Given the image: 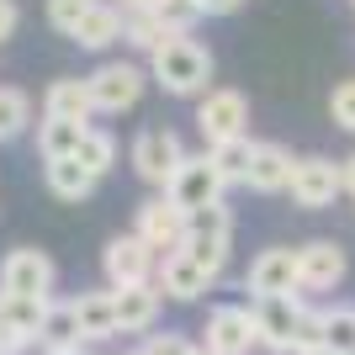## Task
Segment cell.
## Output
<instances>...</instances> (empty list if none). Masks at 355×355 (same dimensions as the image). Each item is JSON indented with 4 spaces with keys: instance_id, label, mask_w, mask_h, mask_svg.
<instances>
[{
    "instance_id": "22",
    "label": "cell",
    "mask_w": 355,
    "mask_h": 355,
    "mask_svg": "<svg viewBox=\"0 0 355 355\" xmlns=\"http://www.w3.org/2000/svg\"><path fill=\"white\" fill-rule=\"evenodd\" d=\"M43 117H74V122H90V117H96L90 85H85V80H74V74L53 80V85L43 90Z\"/></svg>"
},
{
    "instance_id": "9",
    "label": "cell",
    "mask_w": 355,
    "mask_h": 355,
    "mask_svg": "<svg viewBox=\"0 0 355 355\" xmlns=\"http://www.w3.org/2000/svg\"><path fill=\"white\" fill-rule=\"evenodd\" d=\"M207 350L212 355H250L254 345H260V324H254V308H239V302H218V308L207 313Z\"/></svg>"
},
{
    "instance_id": "38",
    "label": "cell",
    "mask_w": 355,
    "mask_h": 355,
    "mask_svg": "<svg viewBox=\"0 0 355 355\" xmlns=\"http://www.w3.org/2000/svg\"><path fill=\"white\" fill-rule=\"evenodd\" d=\"M308 355H345V350H334V345H318V350H308Z\"/></svg>"
},
{
    "instance_id": "32",
    "label": "cell",
    "mask_w": 355,
    "mask_h": 355,
    "mask_svg": "<svg viewBox=\"0 0 355 355\" xmlns=\"http://www.w3.org/2000/svg\"><path fill=\"white\" fill-rule=\"evenodd\" d=\"M318 345H329L324 340V308H308L302 313V329H297V355L318 350Z\"/></svg>"
},
{
    "instance_id": "5",
    "label": "cell",
    "mask_w": 355,
    "mask_h": 355,
    "mask_svg": "<svg viewBox=\"0 0 355 355\" xmlns=\"http://www.w3.org/2000/svg\"><path fill=\"white\" fill-rule=\"evenodd\" d=\"M196 128H202V144L244 138L250 133V101H244L234 85H212L207 96L196 101Z\"/></svg>"
},
{
    "instance_id": "10",
    "label": "cell",
    "mask_w": 355,
    "mask_h": 355,
    "mask_svg": "<svg viewBox=\"0 0 355 355\" xmlns=\"http://www.w3.org/2000/svg\"><path fill=\"white\" fill-rule=\"evenodd\" d=\"M223 170L212 164V154L202 148V154H186V164H180V175L170 180V202L175 207H186V212H196V207H212V202H223Z\"/></svg>"
},
{
    "instance_id": "20",
    "label": "cell",
    "mask_w": 355,
    "mask_h": 355,
    "mask_svg": "<svg viewBox=\"0 0 355 355\" xmlns=\"http://www.w3.org/2000/svg\"><path fill=\"white\" fill-rule=\"evenodd\" d=\"M74 313H80V329H85V345H106L117 340L122 324H117V292H80L74 297Z\"/></svg>"
},
{
    "instance_id": "29",
    "label": "cell",
    "mask_w": 355,
    "mask_h": 355,
    "mask_svg": "<svg viewBox=\"0 0 355 355\" xmlns=\"http://www.w3.org/2000/svg\"><path fill=\"white\" fill-rule=\"evenodd\" d=\"M96 0H48V27L59 32V37H74V27L90 16Z\"/></svg>"
},
{
    "instance_id": "11",
    "label": "cell",
    "mask_w": 355,
    "mask_h": 355,
    "mask_svg": "<svg viewBox=\"0 0 355 355\" xmlns=\"http://www.w3.org/2000/svg\"><path fill=\"white\" fill-rule=\"evenodd\" d=\"M244 292L250 297H286L302 292V276H297V250H260L244 270Z\"/></svg>"
},
{
    "instance_id": "18",
    "label": "cell",
    "mask_w": 355,
    "mask_h": 355,
    "mask_svg": "<svg viewBox=\"0 0 355 355\" xmlns=\"http://www.w3.org/2000/svg\"><path fill=\"white\" fill-rule=\"evenodd\" d=\"M112 292H117V324H122V334H148V329H154V318H159V308H164L159 282L112 286Z\"/></svg>"
},
{
    "instance_id": "7",
    "label": "cell",
    "mask_w": 355,
    "mask_h": 355,
    "mask_svg": "<svg viewBox=\"0 0 355 355\" xmlns=\"http://www.w3.org/2000/svg\"><path fill=\"white\" fill-rule=\"evenodd\" d=\"M101 270H106V286H144L159 270V250L144 244L138 234H117L101 250Z\"/></svg>"
},
{
    "instance_id": "21",
    "label": "cell",
    "mask_w": 355,
    "mask_h": 355,
    "mask_svg": "<svg viewBox=\"0 0 355 355\" xmlns=\"http://www.w3.org/2000/svg\"><path fill=\"white\" fill-rule=\"evenodd\" d=\"M80 345H85V329H80L74 297L69 302H48V318H43V329H37V350L59 355V350H80Z\"/></svg>"
},
{
    "instance_id": "40",
    "label": "cell",
    "mask_w": 355,
    "mask_h": 355,
    "mask_svg": "<svg viewBox=\"0 0 355 355\" xmlns=\"http://www.w3.org/2000/svg\"><path fill=\"white\" fill-rule=\"evenodd\" d=\"M196 355H212V350H207V345H202V350H196Z\"/></svg>"
},
{
    "instance_id": "41",
    "label": "cell",
    "mask_w": 355,
    "mask_h": 355,
    "mask_svg": "<svg viewBox=\"0 0 355 355\" xmlns=\"http://www.w3.org/2000/svg\"><path fill=\"white\" fill-rule=\"evenodd\" d=\"M133 355H138V350H133Z\"/></svg>"
},
{
    "instance_id": "36",
    "label": "cell",
    "mask_w": 355,
    "mask_h": 355,
    "mask_svg": "<svg viewBox=\"0 0 355 355\" xmlns=\"http://www.w3.org/2000/svg\"><path fill=\"white\" fill-rule=\"evenodd\" d=\"M122 16H133V11H154V0H117Z\"/></svg>"
},
{
    "instance_id": "17",
    "label": "cell",
    "mask_w": 355,
    "mask_h": 355,
    "mask_svg": "<svg viewBox=\"0 0 355 355\" xmlns=\"http://www.w3.org/2000/svg\"><path fill=\"white\" fill-rule=\"evenodd\" d=\"M122 32H128V16H122V6H117V0H96V6H90V16L74 27L69 43H74V48H85V53H106L112 43H122Z\"/></svg>"
},
{
    "instance_id": "8",
    "label": "cell",
    "mask_w": 355,
    "mask_h": 355,
    "mask_svg": "<svg viewBox=\"0 0 355 355\" xmlns=\"http://www.w3.org/2000/svg\"><path fill=\"white\" fill-rule=\"evenodd\" d=\"M308 302L297 292L286 297H254V324H260V345L276 355H297V329H302Z\"/></svg>"
},
{
    "instance_id": "14",
    "label": "cell",
    "mask_w": 355,
    "mask_h": 355,
    "mask_svg": "<svg viewBox=\"0 0 355 355\" xmlns=\"http://www.w3.org/2000/svg\"><path fill=\"white\" fill-rule=\"evenodd\" d=\"M133 234L144 239V244H154L159 254L180 250V244H186V207H175L170 196H154V202H144V207H138Z\"/></svg>"
},
{
    "instance_id": "16",
    "label": "cell",
    "mask_w": 355,
    "mask_h": 355,
    "mask_svg": "<svg viewBox=\"0 0 355 355\" xmlns=\"http://www.w3.org/2000/svg\"><path fill=\"white\" fill-rule=\"evenodd\" d=\"M154 282H159V292H164V297H175V302H196V297L212 286V276L196 266L186 250H170V254H159V270H154Z\"/></svg>"
},
{
    "instance_id": "31",
    "label": "cell",
    "mask_w": 355,
    "mask_h": 355,
    "mask_svg": "<svg viewBox=\"0 0 355 355\" xmlns=\"http://www.w3.org/2000/svg\"><path fill=\"white\" fill-rule=\"evenodd\" d=\"M202 345H191L186 334H148L144 345H138V355H196Z\"/></svg>"
},
{
    "instance_id": "2",
    "label": "cell",
    "mask_w": 355,
    "mask_h": 355,
    "mask_svg": "<svg viewBox=\"0 0 355 355\" xmlns=\"http://www.w3.org/2000/svg\"><path fill=\"white\" fill-rule=\"evenodd\" d=\"M228 239H234V212L223 207V202L186 212V244H180V250L191 254L212 282H218L223 266H228Z\"/></svg>"
},
{
    "instance_id": "15",
    "label": "cell",
    "mask_w": 355,
    "mask_h": 355,
    "mask_svg": "<svg viewBox=\"0 0 355 355\" xmlns=\"http://www.w3.org/2000/svg\"><path fill=\"white\" fill-rule=\"evenodd\" d=\"M292 154H286L282 144H270V138H254V154H250V175H244V186L260 196H276L292 186Z\"/></svg>"
},
{
    "instance_id": "34",
    "label": "cell",
    "mask_w": 355,
    "mask_h": 355,
    "mask_svg": "<svg viewBox=\"0 0 355 355\" xmlns=\"http://www.w3.org/2000/svg\"><path fill=\"white\" fill-rule=\"evenodd\" d=\"M16 27H21V6H16V0H0V43L16 37Z\"/></svg>"
},
{
    "instance_id": "24",
    "label": "cell",
    "mask_w": 355,
    "mask_h": 355,
    "mask_svg": "<svg viewBox=\"0 0 355 355\" xmlns=\"http://www.w3.org/2000/svg\"><path fill=\"white\" fill-rule=\"evenodd\" d=\"M48 302L53 297H11V292H0V318L11 329H21L32 345H37V329H43V318H48Z\"/></svg>"
},
{
    "instance_id": "39",
    "label": "cell",
    "mask_w": 355,
    "mask_h": 355,
    "mask_svg": "<svg viewBox=\"0 0 355 355\" xmlns=\"http://www.w3.org/2000/svg\"><path fill=\"white\" fill-rule=\"evenodd\" d=\"M59 355H90V350H85V345H80V350H59Z\"/></svg>"
},
{
    "instance_id": "25",
    "label": "cell",
    "mask_w": 355,
    "mask_h": 355,
    "mask_svg": "<svg viewBox=\"0 0 355 355\" xmlns=\"http://www.w3.org/2000/svg\"><path fill=\"white\" fill-rule=\"evenodd\" d=\"M27 128H32V96L16 85H0V144H16Z\"/></svg>"
},
{
    "instance_id": "4",
    "label": "cell",
    "mask_w": 355,
    "mask_h": 355,
    "mask_svg": "<svg viewBox=\"0 0 355 355\" xmlns=\"http://www.w3.org/2000/svg\"><path fill=\"white\" fill-rule=\"evenodd\" d=\"M128 159H133V170H138L144 186L170 191V180H175L180 164H186V144H180L170 128H144V133L133 138V148H128Z\"/></svg>"
},
{
    "instance_id": "12",
    "label": "cell",
    "mask_w": 355,
    "mask_h": 355,
    "mask_svg": "<svg viewBox=\"0 0 355 355\" xmlns=\"http://www.w3.org/2000/svg\"><path fill=\"white\" fill-rule=\"evenodd\" d=\"M0 292L11 297H53V260L43 250H11L0 260Z\"/></svg>"
},
{
    "instance_id": "23",
    "label": "cell",
    "mask_w": 355,
    "mask_h": 355,
    "mask_svg": "<svg viewBox=\"0 0 355 355\" xmlns=\"http://www.w3.org/2000/svg\"><path fill=\"white\" fill-rule=\"evenodd\" d=\"M90 128H96V122L43 117V122H37V154H43V159H69V154H80V144H85Z\"/></svg>"
},
{
    "instance_id": "1",
    "label": "cell",
    "mask_w": 355,
    "mask_h": 355,
    "mask_svg": "<svg viewBox=\"0 0 355 355\" xmlns=\"http://www.w3.org/2000/svg\"><path fill=\"white\" fill-rule=\"evenodd\" d=\"M148 80L170 96H207L212 80V53L196 43L191 32H170L164 43L148 48Z\"/></svg>"
},
{
    "instance_id": "27",
    "label": "cell",
    "mask_w": 355,
    "mask_h": 355,
    "mask_svg": "<svg viewBox=\"0 0 355 355\" xmlns=\"http://www.w3.org/2000/svg\"><path fill=\"white\" fill-rule=\"evenodd\" d=\"M324 340L334 345V350L355 355V302H334V308H324Z\"/></svg>"
},
{
    "instance_id": "3",
    "label": "cell",
    "mask_w": 355,
    "mask_h": 355,
    "mask_svg": "<svg viewBox=\"0 0 355 355\" xmlns=\"http://www.w3.org/2000/svg\"><path fill=\"white\" fill-rule=\"evenodd\" d=\"M85 85H90L96 112H101V117H117V112H133V106L144 101L148 69H138V64H128V59H106V64H96V69L85 74Z\"/></svg>"
},
{
    "instance_id": "35",
    "label": "cell",
    "mask_w": 355,
    "mask_h": 355,
    "mask_svg": "<svg viewBox=\"0 0 355 355\" xmlns=\"http://www.w3.org/2000/svg\"><path fill=\"white\" fill-rule=\"evenodd\" d=\"M239 6H244V0H196V11H202V16H234Z\"/></svg>"
},
{
    "instance_id": "30",
    "label": "cell",
    "mask_w": 355,
    "mask_h": 355,
    "mask_svg": "<svg viewBox=\"0 0 355 355\" xmlns=\"http://www.w3.org/2000/svg\"><path fill=\"white\" fill-rule=\"evenodd\" d=\"M329 117H334V128L355 133V80H340V85H334V96H329Z\"/></svg>"
},
{
    "instance_id": "26",
    "label": "cell",
    "mask_w": 355,
    "mask_h": 355,
    "mask_svg": "<svg viewBox=\"0 0 355 355\" xmlns=\"http://www.w3.org/2000/svg\"><path fill=\"white\" fill-rule=\"evenodd\" d=\"M207 154H212V164L223 170V180L234 186V180H244V175H250L254 138H250V133H244V138H223V144H207Z\"/></svg>"
},
{
    "instance_id": "13",
    "label": "cell",
    "mask_w": 355,
    "mask_h": 355,
    "mask_svg": "<svg viewBox=\"0 0 355 355\" xmlns=\"http://www.w3.org/2000/svg\"><path fill=\"white\" fill-rule=\"evenodd\" d=\"M345 250L334 239H308V244H297V276H302V292H334L345 282Z\"/></svg>"
},
{
    "instance_id": "33",
    "label": "cell",
    "mask_w": 355,
    "mask_h": 355,
    "mask_svg": "<svg viewBox=\"0 0 355 355\" xmlns=\"http://www.w3.org/2000/svg\"><path fill=\"white\" fill-rule=\"evenodd\" d=\"M32 350V340L21 334V329H11L6 318H0V355H27Z\"/></svg>"
},
{
    "instance_id": "28",
    "label": "cell",
    "mask_w": 355,
    "mask_h": 355,
    "mask_svg": "<svg viewBox=\"0 0 355 355\" xmlns=\"http://www.w3.org/2000/svg\"><path fill=\"white\" fill-rule=\"evenodd\" d=\"M80 159H85L96 175H112V164H117V138L106 133V128H90L85 144H80Z\"/></svg>"
},
{
    "instance_id": "37",
    "label": "cell",
    "mask_w": 355,
    "mask_h": 355,
    "mask_svg": "<svg viewBox=\"0 0 355 355\" xmlns=\"http://www.w3.org/2000/svg\"><path fill=\"white\" fill-rule=\"evenodd\" d=\"M340 170H345V191L355 196V154H350V159H340Z\"/></svg>"
},
{
    "instance_id": "19",
    "label": "cell",
    "mask_w": 355,
    "mask_h": 355,
    "mask_svg": "<svg viewBox=\"0 0 355 355\" xmlns=\"http://www.w3.org/2000/svg\"><path fill=\"white\" fill-rule=\"evenodd\" d=\"M43 186L59 196V202H85V196L101 186V175H96L80 154H69V159H43Z\"/></svg>"
},
{
    "instance_id": "6",
    "label": "cell",
    "mask_w": 355,
    "mask_h": 355,
    "mask_svg": "<svg viewBox=\"0 0 355 355\" xmlns=\"http://www.w3.org/2000/svg\"><path fill=\"white\" fill-rule=\"evenodd\" d=\"M292 202L297 207H308V212H318V207H334V196L345 191V170H340V159H324V154H302V159L292 164Z\"/></svg>"
}]
</instances>
